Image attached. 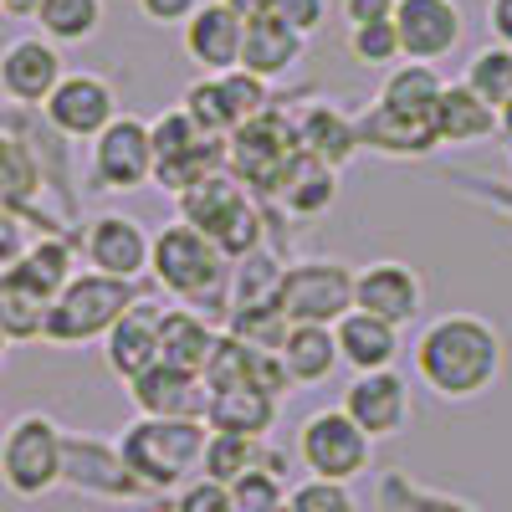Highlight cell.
Returning a JSON list of instances; mask_svg holds the SVG:
<instances>
[{"mask_svg":"<svg viewBox=\"0 0 512 512\" xmlns=\"http://www.w3.org/2000/svg\"><path fill=\"white\" fill-rule=\"evenodd\" d=\"M128 400L139 415H159V420H205V384L190 369L175 364H149L144 374H134L123 384Z\"/></svg>","mask_w":512,"mask_h":512,"instance_id":"ffe728a7","label":"cell"},{"mask_svg":"<svg viewBox=\"0 0 512 512\" xmlns=\"http://www.w3.org/2000/svg\"><path fill=\"white\" fill-rule=\"evenodd\" d=\"M349 57L359 67H395L400 62V36H395V21H374V26H349Z\"/></svg>","mask_w":512,"mask_h":512,"instance_id":"60d3db41","label":"cell"},{"mask_svg":"<svg viewBox=\"0 0 512 512\" xmlns=\"http://www.w3.org/2000/svg\"><path fill=\"white\" fill-rule=\"evenodd\" d=\"M292 154H297V123L282 108L256 113L251 123H241L236 134L226 139V169H231V180L246 185L256 200L272 195V185H277V175L287 169Z\"/></svg>","mask_w":512,"mask_h":512,"instance_id":"9c48e42d","label":"cell"},{"mask_svg":"<svg viewBox=\"0 0 512 512\" xmlns=\"http://www.w3.org/2000/svg\"><path fill=\"white\" fill-rule=\"evenodd\" d=\"M272 16L287 26V31H297V36H318L323 31V21H328V0H272Z\"/></svg>","mask_w":512,"mask_h":512,"instance_id":"f6af8a7d","label":"cell"},{"mask_svg":"<svg viewBox=\"0 0 512 512\" xmlns=\"http://www.w3.org/2000/svg\"><path fill=\"white\" fill-rule=\"evenodd\" d=\"M31 21L36 36H47L52 47H82L103 26V0H41Z\"/></svg>","mask_w":512,"mask_h":512,"instance_id":"d6a6232c","label":"cell"},{"mask_svg":"<svg viewBox=\"0 0 512 512\" xmlns=\"http://www.w3.org/2000/svg\"><path fill=\"white\" fill-rule=\"evenodd\" d=\"M144 297L139 282H123V277H103L93 267H77L62 292L47 303V318H41V344L52 349H88L103 344V333L134 308Z\"/></svg>","mask_w":512,"mask_h":512,"instance_id":"277c9868","label":"cell"},{"mask_svg":"<svg viewBox=\"0 0 512 512\" xmlns=\"http://www.w3.org/2000/svg\"><path fill=\"white\" fill-rule=\"evenodd\" d=\"M497 134H502V139L512 144V98H507V103L497 108Z\"/></svg>","mask_w":512,"mask_h":512,"instance_id":"f5cc1de1","label":"cell"},{"mask_svg":"<svg viewBox=\"0 0 512 512\" xmlns=\"http://www.w3.org/2000/svg\"><path fill=\"white\" fill-rule=\"evenodd\" d=\"M297 123V149L323 159V164H349L359 154V134H354V118L333 103H308L303 113H292Z\"/></svg>","mask_w":512,"mask_h":512,"instance_id":"f1b7e54d","label":"cell"},{"mask_svg":"<svg viewBox=\"0 0 512 512\" xmlns=\"http://www.w3.org/2000/svg\"><path fill=\"white\" fill-rule=\"evenodd\" d=\"M282 415V400L267 395L262 384H236V390H216L205 400V425L226 436H272V425Z\"/></svg>","mask_w":512,"mask_h":512,"instance_id":"484cf974","label":"cell"},{"mask_svg":"<svg viewBox=\"0 0 512 512\" xmlns=\"http://www.w3.org/2000/svg\"><path fill=\"white\" fill-rule=\"evenodd\" d=\"M185 113H190V123L200 128V134H210V139H231V108H226V93H221V77H200V82H190L185 88V103H180Z\"/></svg>","mask_w":512,"mask_h":512,"instance_id":"f35d334b","label":"cell"},{"mask_svg":"<svg viewBox=\"0 0 512 512\" xmlns=\"http://www.w3.org/2000/svg\"><path fill=\"white\" fill-rule=\"evenodd\" d=\"M354 134H359V149L384 154V159H425V154L441 149L431 118H405V113H390L379 103H369L354 118Z\"/></svg>","mask_w":512,"mask_h":512,"instance_id":"603a6c76","label":"cell"},{"mask_svg":"<svg viewBox=\"0 0 512 512\" xmlns=\"http://www.w3.org/2000/svg\"><path fill=\"white\" fill-rule=\"evenodd\" d=\"M41 318H47V297L31 292L11 267H0V338L6 344H36Z\"/></svg>","mask_w":512,"mask_h":512,"instance_id":"836d02e7","label":"cell"},{"mask_svg":"<svg viewBox=\"0 0 512 512\" xmlns=\"http://www.w3.org/2000/svg\"><path fill=\"white\" fill-rule=\"evenodd\" d=\"M159 313L164 308L154 303V297H139V303L103 333V364H108L113 379L128 384L149 364H159Z\"/></svg>","mask_w":512,"mask_h":512,"instance_id":"44dd1931","label":"cell"},{"mask_svg":"<svg viewBox=\"0 0 512 512\" xmlns=\"http://www.w3.org/2000/svg\"><path fill=\"white\" fill-rule=\"evenodd\" d=\"M297 461L308 466V477L359 482L374 466V441L338 405H328V410H313L297 425Z\"/></svg>","mask_w":512,"mask_h":512,"instance_id":"30bf717a","label":"cell"},{"mask_svg":"<svg viewBox=\"0 0 512 512\" xmlns=\"http://www.w3.org/2000/svg\"><path fill=\"white\" fill-rule=\"evenodd\" d=\"M185 226H195L200 236H210L221 246L226 262H241V256L262 251L267 246V216H262V200H256L246 185L231 180V169L210 175L200 185H190L185 195H175Z\"/></svg>","mask_w":512,"mask_h":512,"instance_id":"5b68a950","label":"cell"},{"mask_svg":"<svg viewBox=\"0 0 512 512\" xmlns=\"http://www.w3.org/2000/svg\"><path fill=\"white\" fill-rule=\"evenodd\" d=\"M461 82L472 88L487 108H502L507 98H512V47H482L472 62H466V72H461Z\"/></svg>","mask_w":512,"mask_h":512,"instance_id":"74e56055","label":"cell"},{"mask_svg":"<svg viewBox=\"0 0 512 512\" xmlns=\"http://www.w3.org/2000/svg\"><path fill=\"white\" fill-rule=\"evenodd\" d=\"M333 344H338V364L354 369V374L395 369V359H400V328L349 308L344 318L333 323Z\"/></svg>","mask_w":512,"mask_h":512,"instance_id":"cb8c5ba5","label":"cell"},{"mask_svg":"<svg viewBox=\"0 0 512 512\" xmlns=\"http://www.w3.org/2000/svg\"><path fill=\"white\" fill-rule=\"evenodd\" d=\"M262 451H267V441H256V436H226V431H210V436H205V456H200V477H205V482L231 487L236 477H246V472H251V466H262Z\"/></svg>","mask_w":512,"mask_h":512,"instance_id":"d590c367","label":"cell"},{"mask_svg":"<svg viewBox=\"0 0 512 512\" xmlns=\"http://www.w3.org/2000/svg\"><path fill=\"white\" fill-rule=\"evenodd\" d=\"M169 512H231V492L221 482L195 477V482H185L175 497H169Z\"/></svg>","mask_w":512,"mask_h":512,"instance_id":"ee69618b","label":"cell"},{"mask_svg":"<svg viewBox=\"0 0 512 512\" xmlns=\"http://www.w3.org/2000/svg\"><path fill=\"white\" fill-rule=\"evenodd\" d=\"M149 277L159 282V292L175 297L180 308L226 328V318H231V262L221 256V246L210 236H200L195 226L169 221V226L154 231Z\"/></svg>","mask_w":512,"mask_h":512,"instance_id":"7a4b0ae2","label":"cell"},{"mask_svg":"<svg viewBox=\"0 0 512 512\" xmlns=\"http://www.w3.org/2000/svg\"><path fill=\"white\" fill-rule=\"evenodd\" d=\"M216 338H221V328L210 318H200V313H190L180 303L164 308L159 313V364H175V369L200 374L210 349H216Z\"/></svg>","mask_w":512,"mask_h":512,"instance_id":"f546056e","label":"cell"},{"mask_svg":"<svg viewBox=\"0 0 512 512\" xmlns=\"http://www.w3.org/2000/svg\"><path fill=\"white\" fill-rule=\"evenodd\" d=\"M0 354H6V338H0Z\"/></svg>","mask_w":512,"mask_h":512,"instance_id":"db71d44e","label":"cell"},{"mask_svg":"<svg viewBox=\"0 0 512 512\" xmlns=\"http://www.w3.org/2000/svg\"><path fill=\"white\" fill-rule=\"evenodd\" d=\"M277 287H282V262L262 246L231 262V313H251V308H277Z\"/></svg>","mask_w":512,"mask_h":512,"instance_id":"e575fe53","label":"cell"},{"mask_svg":"<svg viewBox=\"0 0 512 512\" xmlns=\"http://www.w3.org/2000/svg\"><path fill=\"white\" fill-rule=\"evenodd\" d=\"M379 502L390 507V512H477L472 502H461V497H451V492L420 487L410 472H384V477H379Z\"/></svg>","mask_w":512,"mask_h":512,"instance_id":"8d00e7d4","label":"cell"},{"mask_svg":"<svg viewBox=\"0 0 512 512\" xmlns=\"http://www.w3.org/2000/svg\"><path fill=\"white\" fill-rule=\"evenodd\" d=\"M205 420H159V415H134L118 431V456L134 472V482L159 497V492H180L185 482L200 477V456H205Z\"/></svg>","mask_w":512,"mask_h":512,"instance_id":"3957f363","label":"cell"},{"mask_svg":"<svg viewBox=\"0 0 512 512\" xmlns=\"http://www.w3.org/2000/svg\"><path fill=\"white\" fill-rule=\"evenodd\" d=\"M88 175H93L98 190H144L154 180L149 123L118 113L103 134L88 144Z\"/></svg>","mask_w":512,"mask_h":512,"instance_id":"7c38bea8","label":"cell"},{"mask_svg":"<svg viewBox=\"0 0 512 512\" xmlns=\"http://www.w3.org/2000/svg\"><path fill=\"white\" fill-rule=\"evenodd\" d=\"M415 379L446 405H466L502 379V338L477 313H441L410 344Z\"/></svg>","mask_w":512,"mask_h":512,"instance_id":"6da1fadb","label":"cell"},{"mask_svg":"<svg viewBox=\"0 0 512 512\" xmlns=\"http://www.w3.org/2000/svg\"><path fill=\"white\" fill-rule=\"evenodd\" d=\"M431 128H436V144H446V149L487 144L497 134V108H487L466 82H446L436 98V113H431Z\"/></svg>","mask_w":512,"mask_h":512,"instance_id":"4316f807","label":"cell"},{"mask_svg":"<svg viewBox=\"0 0 512 512\" xmlns=\"http://www.w3.org/2000/svg\"><path fill=\"white\" fill-rule=\"evenodd\" d=\"M333 195H338V169L297 149L287 159V169L277 175V185H272L267 200H277L292 221H318L323 210L333 205Z\"/></svg>","mask_w":512,"mask_h":512,"instance_id":"d4e9b609","label":"cell"},{"mask_svg":"<svg viewBox=\"0 0 512 512\" xmlns=\"http://www.w3.org/2000/svg\"><path fill=\"white\" fill-rule=\"evenodd\" d=\"M41 118H47L67 144H93L118 118V93L98 72H67L52 88V98L41 103Z\"/></svg>","mask_w":512,"mask_h":512,"instance_id":"4fadbf2b","label":"cell"},{"mask_svg":"<svg viewBox=\"0 0 512 512\" xmlns=\"http://www.w3.org/2000/svg\"><path fill=\"white\" fill-rule=\"evenodd\" d=\"M0 487L21 502L62 487V425L47 410H26L0 431Z\"/></svg>","mask_w":512,"mask_h":512,"instance_id":"8992f818","label":"cell"},{"mask_svg":"<svg viewBox=\"0 0 512 512\" xmlns=\"http://www.w3.org/2000/svg\"><path fill=\"white\" fill-rule=\"evenodd\" d=\"M303 47H308V41L297 31H287L277 16L251 21L246 36H241V72H251V77H262L267 88H277V82L303 62Z\"/></svg>","mask_w":512,"mask_h":512,"instance_id":"83f0119b","label":"cell"},{"mask_svg":"<svg viewBox=\"0 0 512 512\" xmlns=\"http://www.w3.org/2000/svg\"><path fill=\"white\" fill-rule=\"evenodd\" d=\"M149 226L123 216V210H103V216H93L88 226L77 231V256L88 262L93 272L103 277H123V282H139L149 272Z\"/></svg>","mask_w":512,"mask_h":512,"instance_id":"5bb4252c","label":"cell"},{"mask_svg":"<svg viewBox=\"0 0 512 512\" xmlns=\"http://www.w3.org/2000/svg\"><path fill=\"white\" fill-rule=\"evenodd\" d=\"M41 0H0V16H16V21H31Z\"/></svg>","mask_w":512,"mask_h":512,"instance_id":"816d5d0a","label":"cell"},{"mask_svg":"<svg viewBox=\"0 0 512 512\" xmlns=\"http://www.w3.org/2000/svg\"><path fill=\"white\" fill-rule=\"evenodd\" d=\"M41 195H47V175H41L31 144L0 128V205H11L31 236H67V226L41 210Z\"/></svg>","mask_w":512,"mask_h":512,"instance_id":"e0dca14e","label":"cell"},{"mask_svg":"<svg viewBox=\"0 0 512 512\" xmlns=\"http://www.w3.org/2000/svg\"><path fill=\"white\" fill-rule=\"evenodd\" d=\"M226 492H231V512H287V477L267 472V466H251Z\"/></svg>","mask_w":512,"mask_h":512,"instance_id":"ab89813d","label":"cell"},{"mask_svg":"<svg viewBox=\"0 0 512 512\" xmlns=\"http://www.w3.org/2000/svg\"><path fill=\"white\" fill-rule=\"evenodd\" d=\"M400 62H446L461 47V6L456 0H395Z\"/></svg>","mask_w":512,"mask_h":512,"instance_id":"ac0fdd59","label":"cell"},{"mask_svg":"<svg viewBox=\"0 0 512 512\" xmlns=\"http://www.w3.org/2000/svg\"><path fill=\"white\" fill-rule=\"evenodd\" d=\"M221 93H226V108H231V123H236V128L251 123L256 113H267V108H272V88H267L262 77L241 72V67L221 72ZM236 128H231V134H236Z\"/></svg>","mask_w":512,"mask_h":512,"instance_id":"b9f144b4","label":"cell"},{"mask_svg":"<svg viewBox=\"0 0 512 512\" xmlns=\"http://www.w3.org/2000/svg\"><path fill=\"white\" fill-rule=\"evenodd\" d=\"M134 6H139V16L154 21V26H185V21L195 16L200 0H134Z\"/></svg>","mask_w":512,"mask_h":512,"instance_id":"7dc6e473","label":"cell"},{"mask_svg":"<svg viewBox=\"0 0 512 512\" xmlns=\"http://www.w3.org/2000/svg\"><path fill=\"white\" fill-rule=\"evenodd\" d=\"M487 31L497 47H512V0H487Z\"/></svg>","mask_w":512,"mask_h":512,"instance_id":"681fc988","label":"cell"},{"mask_svg":"<svg viewBox=\"0 0 512 512\" xmlns=\"http://www.w3.org/2000/svg\"><path fill=\"white\" fill-rule=\"evenodd\" d=\"M390 16H395V0H344L349 26H374V21H390Z\"/></svg>","mask_w":512,"mask_h":512,"instance_id":"c3c4849f","label":"cell"},{"mask_svg":"<svg viewBox=\"0 0 512 512\" xmlns=\"http://www.w3.org/2000/svg\"><path fill=\"white\" fill-rule=\"evenodd\" d=\"M149 144H154V185L169 195H185L190 185L226 169V139L200 134L185 108H164L159 118H149Z\"/></svg>","mask_w":512,"mask_h":512,"instance_id":"52a82bcc","label":"cell"},{"mask_svg":"<svg viewBox=\"0 0 512 512\" xmlns=\"http://www.w3.org/2000/svg\"><path fill=\"white\" fill-rule=\"evenodd\" d=\"M221 6L241 21V26H251V21H267L272 16V0H221Z\"/></svg>","mask_w":512,"mask_h":512,"instance_id":"f907efd6","label":"cell"},{"mask_svg":"<svg viewBox=\"0 0 512 512\" xmlns=\"http://www.w3.org/2000/svg\"><path fill=\"white\" fill-rule=\"evenodd\" d=\"M62 77H67L62 47H52L47 36H16L0 47V98L11 108H41Z\"/></svg>","mask_w":512,"mask_h":512,"instance_id":"9a60e30c","label":"cell"},{"mask_svg":"<svg viewBox=\"0 0 512 512\" xmlns=\"http://www.w3.org/2000/svg\"><path fill=\"white\" fill-rule=\"evenodd\" d=\"M31 241H36V236L26 231V221L16 216L11 205H0V267H11V262H16V256H21Z\"/></svg>","mask_w":512,"mask_h":512,"instance_id":"bcb514c9","label":"cell"},{"mask_svg":"<svg viewBox=\"0 0 512 512\" xmlns=\"http://www.w3.org/2000/svg\"><path fill=\"white\" fill-rule=\"evenodd\" d=\"M241 36H246V26L221 6V0H200L195 16L185 21V57L205 77H221V72L241 67Z\"/></svg>","mask_w":512,"mask_h":512,"instance_id":"7402d4cb","label":"cell"},{"mask_svg":"<svg viewBox=\"0 0 512 512\" xmlns=\"http://www.w3.org/2000/svg\"><path fill=\"white\" fill-rule=\"evenodd\" d=\"M354 308L369 313V318H384V323H415L420 308H425V287H420V272L410 262H395V256H384V262H369L354 272Z\"/></svg>","mask_w":512,"mask_h":512,"instance_id":"d6986e66","label":"cell"},{"mask_svg":"<svg viewBox=\"0 0 512 512\" xmlns=\"http://www.w3.org/2000/svg\"><path fill=\"white\" fill-rule=\"evenodd\" d=\"M282 369L292 384H328L338 374V344H333V328L323 323H292L282 349H277Z\"/></svg>","mask_w":512,"mask_h":512,"instance_id":"4dcf8cb0","label":"cell"},{"mask_svg":"<svg viewBox=\"0 0 512 512\" xmlns=\"http://www.w3.org/2000/svg\"><path fill=\"white\" fill-rule=\"evenodd\" d=\"M359 431L369 441H384V436H400L410 425V379L400 369H374V374H354L344 400H338Z\"/></svg>","mask_w":512,"mask_h":512,"instance_id":"2e32d148","label":"cell"},{"mask_svg":"<svg viewBox=\"0 0 512 512\" xmlns=\"http://www.w3.org/2000/svg\"><path fill=\"white\" fill-rule=\"evenodd\" d=\"M62 487L93 502H144L149 492L134 482V472L123 466L118 441L62 431Z\"/></svg>","mask_w":512,"mask_h":512,"instance_id":"8fae6325","label":"cell"},{"mask_svg":"<svg viewBox=\"0 0 512 512\" xmlns=\"http://www.w3.org/2000/svg\"><path fill=\"white\" fill-rule=\"evenodd\" d=\"M441 88H446V77L431 62H395L390 72H384L374 103L390 108V113H405V118H431Z\"/></svg>","mask_w":512,"mask_h":512,"instance_id":"1f68e13d","label":"cell"},{"mask_svg":"<svg viewBox=\"0 0 512 512\" xmlns=\"http://www.w3.org/2000/svg\"><path fill=\"white\" fill-rule=\"evenodd\" d=\"M287 512H359V497L349 482H323V477H308L287 487Z\"/></svg>","mask_w":512,"mask_h":512,"instance_id":"7bdbcfd3","label":"cell"},{"mask_svg":"<svg viewBox=\"0 0 512 512\" xmlns=\"http://www.w3.org/2000/svg\"><path fill=\"white\" fill-rule=\"evenodd\" d=\"M349 308H354V267H344L338 256H303V262L282 267L277 313L287 323H323V328H333Z\"/></svg>","mask_w":512,"mask_h":512,"instance_id":"ba28073f","label":"cell"}]
</instances>
